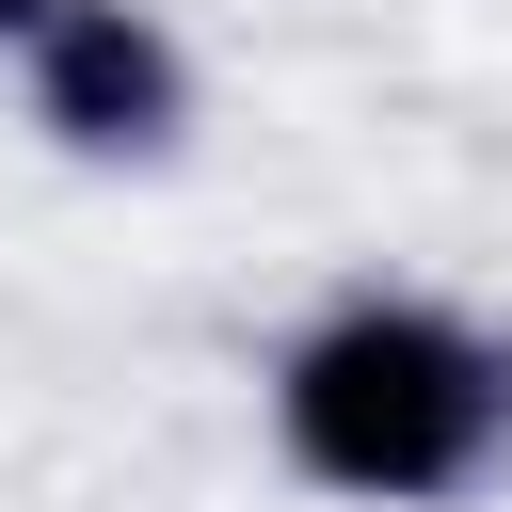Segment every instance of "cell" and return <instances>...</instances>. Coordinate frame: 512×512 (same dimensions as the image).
<instances>
[{
    "instance_id": "1",
    "label": "cell",
    "mask_w": 512,
    "mask_h": 512,
    "mask_svg": "<svg viewBox=\"0 0 512 512\" xmlns=\"http://www.w3.org/2000/svg\"><path fill=\"white\" fill-rule=\"evenodd\" d=\"M256 416H272V464L336 512H464L512 480V336L448 288L352 272L272 336Z\"/></svg>"
},
{
    "instance_id": "2",
    "label": "cell",
    "mask_w": 512,
    "mask_h": 512,
    "mask_svg": "<svg viewBox=\"0 0 512 512\" xmlns=\"http://www.w3.org/2000/svg\"><path fill=\"white\" fill-rule=\"evenodd\" d=\"M16 96H32V144L80 160V176H160L208 112L192 80V32L160 0H64L32 48H16Z\"/></svg>"
},
{
    "instance_id": "3",
    "label": "cell",
    "mask_w": 512,
    "mask_h": 512,
    "mask_svg": "<svg viewBox=\"0 0 512 512\" xmlns=\"http://www.w3.org/2000/svg\"><path fill=\"white\" fill-rule=\"evenodd\" d=\"M48 16H64V0H0V64H16V48L48 32Z\"/></svg>"
}]
</instances>
